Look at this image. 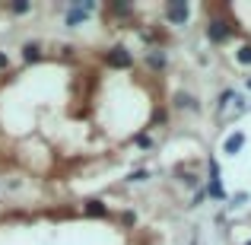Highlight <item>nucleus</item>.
Instances as JSON below:
<instances>
[{
  "instance_id": "7ed1b4c3",
  "label": "nucleus",
  "mask_w": 251,
  "mask_h": 245,
  "mask_svg": "<svg viewBox=\"0 0 251 245\" xmlns=\"http://www.w3.org/2000/svg\"><path fill=\"white\" fill-rule=\"evenodd\" d=\"M191 16V6L184 3V0H172V3H166V19L172 26H184Z\"/></svg>"
},
{
  "instance_id": "9d476101",
  "label": "nucleus",
  "mask_w": 251,
  "mask_h": 245,
  "mask_svg": "<svg viewBox=\"0 0 251 245\" xmlns=\"http://www.w3.org/2000/svg\"><path fill=\"white\" fill-rule=\"evenodd\" d=\"M235 99H239V92H235V89H226V92H223V96H220V115L235 102Z\"/></svg>"
},
{
  "instance_id": "0eeeda50",
  "label": "nucleus",
  "mask_w": 251,
  "mask_h": 245,
  "mask_svg": "<svg viewBox=\"0 0 251 245\" xmlns=\"http://www.w3.org/2000/svg\"><path fill=\"white\" fill-rule=\"evenodd\" d=\"M175 109H201V105H197V99L188 96V92H175Z\"/></svg>"
},
{
  "instance_id": "6e6552de",
  "label": "nucleus",
  "mask_w": 251,
  "mask_h": 245,
  "mask_svg": "<svg viewBox=\"0 0 251 245\" xmlns=\"http://www.w3.org/2000/svg\"><path fill=\"white\" fill-rule=\"evenodd\" d=\"M108 10L115 13V16H130V3H127V0H111Z\"/></svg>"
},
{
  "instance_id": "dca6fc26",
  "label": "nucleus",
  "mask_w": 251,
  "mask_h": 245,
  "mask_svg": "<svg viewBox=\"0 0 251 245\" xmlns=\"http://www.w3.org/2000/svg\"><path fill=\"white\" fill-rule=\"evenodd\" d=\"M143 178H150V172H143V169H137V172H134V175H130V178H127V182H143Z\"/></svg>"
},
{
  "instance_id": "f3484780",
  "label": "nucleus",
  "mask_w": 251,
  "mask_h": 245,
  "mask_svg": "<svg viewBox=\"0 0 251 245\" xmlns=\"http://www.w3.org/2000/svg\"><path fill=\"white\" fill-rule=\"evenodd\" d=\"M203 197H207V191H203V188H197V191H194V204H201Z\"/></svg>"
},
{
  "instance_id": "9b49d317",
  "label": "nucleus",
  "mask_w": 251,
  "mask_h": 245,
  "mask_svg": "<svg viewBox=\"0 0 251 245\" xmlns=\"http://www.w3.org/2000/svg\"><path fill=\"white\" fill-rule=\"evenodd\" d=\"M86 214H89V217H105L108 210H105L102 201H89V204H86Z\"/></svg>"
},
{
  "instance_id": "4468645a",
  "label": "nucleus",
  "mask_w": 251,
  "mask_h": 245,
  "mask_svg": "<svg viewBox=\"0 0 251 245\" xmlns=\"http://www.w3.org/2000/svg\"><path fill=\"white\" fill-rule=\"evenodd\" d=\"M210 182H220V163L210 160Z\"/></svg>"
},
{
  "instance_id": "39448f33",
  "label": "nucleus",
  "mask_w": 251,
  "mask_h": 245,
  "mask_svg": "<svg viewBox=\"0 0 251 245\" xmlns=\"http://www.w3.org/2000/svg\"><path fill=\"white\" fill-rule=\"evenodd\" d=\"M143 61H147L150 70H162V67H166V54H162V48H150Z\"/></svg>"
},
{
  "instance_id": "f8f14e48",
  "label": "nucleus",
  "mask_w": 251,
  "mask_h": 245,
  "mask_svg": "<svg viewBox=\"0 0 251 245\" xmlns=\"http://www.w3.org/2000/svg\"><path fill=\"white\" fill-rule=\"evenodd\" d=\"M134 143H137L140 150H153V137H150V134H137Z\"/></svg>"
},
{
  "instance_id": "20e7f679",
  "label": "nucleus",
  "mask_w": 251,
  "mask_h": 245,
  "mask_svg": "<svg viewBox=\"0 0 251 245\" xmlns=\"http://www.w3.org/2000/svg\"><path fill=\"white\" fill-rule=\"evenodd\" d=\"M242 147H245V134H242V131H235V134L226 137V143H223V153H226V156H235Z\"/></svg>"
},
{
  "instance_id": "1a4fd4ad",
  "label": "nucleus",
  "mask_w": 251,
  "mask_h": 245,
  "mask_svg": "<svg viewBox=\"0 0 251 245\" xmlns=\"http://www.w3.org/2000/svg\"><path fill=\"white\" fill-rule=\"evenodd\" d=\"M203 191H207L210 197H216V201H226V197H229V194H226V188H223L220 182H210V185H207Z\"/></svg>"
},
{
  "instance_id": "a211bd4d",
  "label": "nucleus",
  "mask_w": 251,
  "mask_h": 245,
  "mask_svg": "<svg viewBox=\"0 0 251 245\" xmlns=\"http://www.w3.org/2000/svg\"><path fill=\"white\" fill-rule=\"evenodd\" d=\"M6 67V54H0V70H3Z\"/></svg>"
},
{
  "instance_id": "f03ea898",
  "label": "nucleus",
  "mask_w": 251,
  "mask_h": 245,
  "mask_svg": "<svg viewBox=\"0 0 251 245\" xmlns=\"http://www.w3.org/2000/svg\"><path fill=\"white\" fill-rule=\"evenodd\" d=\"M105 64L115 67V70H127L130 64H134V57H130V51L124 48V45H115V48L105 51Z\"/></svg>"
},
{
  "instance_id": "f257e3e1",
  "label": "nucleus",
  "mask_w": 251,
  "mask_h": 245,
  "mask_svg": "<svg viewBox=\"0 0 251 245\" xmlns=\"http://www.w3.org/2000/svg\"><path fill=\"white\" fill-rule=\"evenodd\" d=\"M207 38H210V42H213V45H226L229 38H232V26H229L226 19L213 16V19H210V23H207Z\"/></svg>"
},
{
  "instance_id": "2eb2a0df",
  "label": "nucleus",
  "mask_w": 251,
  "mask_h": 245,
  "mask_svg": "<svg viewBox=\"0 0 251 245\" xmlns=\"http://www.w3.org/2000/svg\"><path fill=\"white\" fill-rule=\"evenodd\" d=\"M239 61H242V64H251V45H245V48H239Z\"/></svg>"
},
{
  "instance_id": "ddd939ff",
  "label": "nucleus",
  "mask_w": 251,
  "mask_h": 245,
  "mask_svg": "<svg viewBox=\"0 0 251 245\" xmlns=\"http://www.w3.org/2000/svg\"><path fill=\"white\" fill-rule=\"evenodd\" d=\"M13 13H29V0H16V3H10Z\"/></svg>"
},
{
  "instance_id": "423d86ee",
  "label": "nucleus",
  "mask_w": 251,
  "mask_h": 245,
  "mask_svg": "<svg viewBox=\"0 0 251 245\" xmlns=\"http://www.w3.org/2000/svg\"><path fill=\"white\" fill-rule=\"evenodd\" d=\"M23 57L25 61H42V45L38 42H25L23 45Z\"/></svg>"
}]
</instances>
